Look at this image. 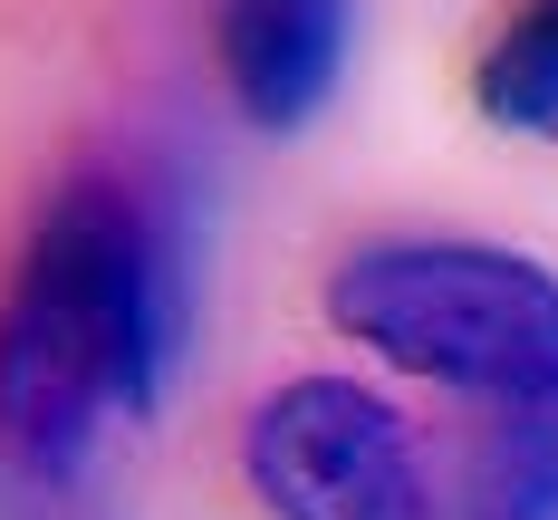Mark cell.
I'll return each instance as SVG.
<instances>
[{"instance_id": "cell-3", "label": "cell", "mask_w": 558, "mask_h": 520, "mask_svg": "<svg viewBox=\"0 0 558 520\" xmlns=\"http://www.w3.org/2000/svg\"><path fill=\"white\" fill-rule=\"evenodd\" d=\"M241 472L270 520H444L414 424L356 376H289L260 396Z\"/></svg>"}, {"instance_id": "cell-5", "label": "cell", "mask_w": 558, "mask_h": 520, "mask_svg": "<svg viewBox=\"0 0 558 520\" xmlns=\"http://www.w3.org/2000/svg\"><path fill=\"white\" fill-rule=\"evenodd\" d=\"M462 520H558V404H501L462 462Z\"/></svg>"}, {"instance_id": "cell-2", "label": "cell", "mask_w": 558, "mask_h": 520, "mask_svg": "<svg viewBox=\"0 0 558 520\" xmlns=\"http://www.w3.org/2000/svg\"><path fill=\"white\" fill-rule=\"evenodd\" d=\"M337 338L482 404H558V270L501 241H366L328 270Z\"/></svg>"}, {"instance_id": "cell-1", "label": "cell", "mask_w": 558, "mask_h": 520, "mask_svg": "<svg viewBox=\"0 0 558 520\" xmlns=\"http://www.w3.org/2000/svg\"><path fill=\"white\" fill-rule=\"evenodd\" d=\"M173 318L183 299L155 213L107 173H77L0 289V454L68 482L116 414L165 396Z\"/></svg>"}, {"instance_id": "cell-4", "label": "cell", "mask_w": 558, "mask_h": 520, "mask_svg": "<svg viewBox=\"0 0 558 520\" xmlns=\"http://www.w3.org/2000/svg\"><path fill=\"white\" fill-rule=\"evenodd\" d=\"M356 0H213V68L260 135H289L347 77Z\"/></svg>"}, {"instance_id": "cell-6", "label": "cell", "mask_w": 558, "mask_h": 520, "mask_svg": "<svg viewBox=\"0 0 558 520\" xmlns=\"http://www.w3.org/2000/svg\"><path fill=\"white\" fill-rule=\"evenodd\" d=\"M472 107L492 116L501 135L558 145V0H520L501 20V39L472 68Z\"/></svg>"}]
</instances>
